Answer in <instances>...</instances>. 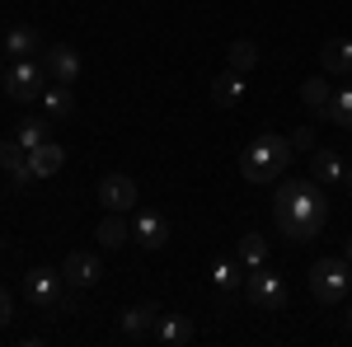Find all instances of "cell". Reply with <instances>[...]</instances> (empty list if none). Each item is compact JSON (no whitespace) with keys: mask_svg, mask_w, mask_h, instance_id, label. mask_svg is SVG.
<instances>
[{"mask_svg":"<svg viewBox=\"0 0 352 347\" xmlns=\"http://www.w3.org/2000/svg\"><path fill=\"white\" fill-rule=\"evenodd\" d=\"M272 221L292 244L315 240L329 221V202H324L320 179H282L277 197H272Z\"/></svg>","mask_w":352,"mask_h":347,"instance_id":"6da1fadb","label":"cell"},{"mask_svg":"<svg viewBox=\"0 0 352 347\" xmlns=\"http://www.w3.org/2000/svg\"><path fill=\"white\" fill-rule=\"evenodd\" d=\"M292 155H296V146H292V136L282 132H258L249 146H244L240 155V174L249 179V183H277L282 174H287V164H292Z\"/></svg>","mask_w":352,"mask_h":347,"instance_id":"7a4b0ae2","label":"cell"},{"mask_svg":"<svg viewBox=\"0 0 352 347\" xmlns=\"http://www.w3.org/2000/svg\"><path fill=\"white\" fill-rule=\"evenodd\" d=\"M352 291V263L348 258H315L310 267V295L320 305H338Z\"/></svg>","mask_w":352,"mask_h":347,"instance_id":"3957f363","label":"cell"},{"mask_svg":"<svg viewBox=\"0 0 352 347\" xmlns=\"http://www.w3.org/2000/svg\"><path fill=\"white\" fill-rule=\"evenodd\" d=\"M0 85H5V94H10L14 104H33V99H43V89H47V66L33 61V56H14Z\"/></svg>","mask_w":352,"mask_h":347,"instance_id":"277c9868","label":"cell"},{"mask_svg":"<svg viewBox=\"0 0 352 347\" xmlns=\"http://www.w3.org/2000/svg\"><path fill=\"white\" fill-rule=\"evenodd\" d=\"M244 295H249V305H258V310H282V305H287V282H282L277 272H268V267H249Z\"/></svg>","mask_w":352,"mask_h":347,"instance_id":"5b68a950","label":"cell"},{"mask_svg":"<svg viewBox=\"0 0 352 347\" xmlns=\"http://www.w3.org/2000/svg\"><path fill=\"white\" fill-rule=\"evenodd\" d=\"M61 291H66V277L52 272V267H33V272L24 277V295H28L33 310H56Z\"/></svg>","mask_w":352,"mask_h":347,"instance_id":"8992f818","label":"cell"},{"mask_svg":"<svg viewBox=\"0 0 352 347\" xmlns=\"http://www.w3.org/2000/svg\"><path fill=\"white\" fill-rule=\"evenodd\" d=\"M61 277H66V287H71V291H89V287L104 277V263H99V254H89V249H76V254H66V263H61Z\"/></svg>","mask_w":352,"mask_h":347,"instance_id":"52a82bcc","label":"cell"},{"mask_svg":"<svg viewBox=\"0 0 352 347\" xmlns=\"http://www.w3.org/2000/svg\"><path fill=\"white\" fill-rule=\"evenodd\" d=\"M43 66H47V76L56 85H76L80 80V52L71 47V43H52V47H43Z\"/></svg>","mask_w":352,"mask_h":347,"instance_id":"ba28073f","label":"cell"},{"mask_svg":"<svg viewBox=\"0 0 352 347\" xmlns=\"http://www.w3.org/2000/svg\"><path fill=\"white\" fill-rule=\"evenodd\" d=\"M99 202H104V212H136V183L127 174H104L99 179Z\"/></svg>","mask_w":352,"mask_h":347,"instance_id":"9c48e42d","label":"cell"},{"mask_svg":"<svg viewBox=\"0 0 352 347\" xmlns=\"http://www.w3.org/2000/svg\"><path fill=\"white\" fill-rule=\"evenodd\" d=\"M0 169H5V179L14 188H28L38 174H33V164H28V150L10 136V141H0Z\"/></svg>","mask_w":352,"mask_h":347,"instance_id":"30bf717a","label":"cell"},{"mask_svg":"<svg viewBox=\"0 0 352 347\" xmlns=\"http://www.w3.org/2000/svg\"><path fill=\"white\" fill-rule=\"evenodd\" d=\"M132 240L141 244V249H164L169 244V225H164V216L160 212H136L132 216Z\"/></svg>","mask_w":352,"mask_h":347,"instance_id":"8fae6325","label":"cell"},{"mask_svg":"<svg viewBox=\"0 0 352 347\" xmlns=\"http://www.w3.org/2000/svg\"><path fill=\"white\" fill-rule=\"evenodd\" d=\"M192 333H197V328H192L188 315H160V320H155V328H151V338H155V343H164V347H188Z\"/></svg>","mask_w":352,"mask_h":347,"instance_id":"7c38bea8","label":"cell"},{"mask_svg":"<svg viewBox=\"0 0 352 347\" xmlns=\"http://www.w3.org/2000/svg\"><path fill=\"white\" fill-rule=\"evenodd\" d=\"M320 61L329 76H352V38H329L320 47Z\"/></svg>","mask_w":352,"mask_h":347,"instance_id":"4fadbf2b","label":"cell"},{"mask_svg":"<svg viewBox=\"0 0 352 347\" xmlns=\"http://www.w3.org/2000/svg\"><path fill=\"white\" fill-rule=\"evenodd\" d=\"M155 320H160V310H155L151 300H141L132 310H122V333H127V338H151Z\"/></svg>","mask_w":352,"mask_h":347,"instance_id":"5bb4252c","label":"cell"},{"mask_svg":"<svg viewBox=\"0 0 352 347\" xmlns=\"http://www.w3.org/2000/svg\"><path fill=\"white\" fill-rule=\"evenodd\" d=\"M240 99H244V76L226 66L217 80H212V104H217V108H235Z\"/></svg>","mask_w":352,"mask_h":347,"instance_id":"9a60e30c","label":"cell"},{"mask_svg":"<svg viewBox=\"0 0 352 347\" xmlns=\"http://www.w3.org/2000/svg\"><path fill=\"white\" fill-rule=\"evenodd\" d=\"M5 52H10V61H14V56L43 52V33H38L33 24H14L10 33H5Z\"/></svg>","mask_w":352,"mask_h":347,"instance_id":"2e32d148","label":"cell"},{"mask_svg":"<svg viewBox=\"0 0 352 347\" xmlns=\"http://www.w3.org/2000/svg\"><path fill=\"white\" fill-rule=\"evenodd\" d=\"M94 240L104 244V249H122V244L132 240V225H127V212H109L104 221H99Z\"/></svg>","mask_w":352,"mask_h":347,"instance_id":"e0dca14e","label":"cell"},{"mask_svg":"<svg viewBox=\"0 0 352 347\" xmlns=\"http://www.w3.org/2000/svg\"><path fill=\"white\" fill-rule=\"evenodd\" d=\"M310 179H320V183H343V174H348V164L338 150H310Z\"/></svg>","mask_w":352,"mask_h":347,"instance_id":"ac0fdd59","label":"cell"},{"mask_svg":"<svg viewBox=\"0 0 352 347\" xmlns=\"http://www.w3.org/2000/svg\"><path fill=\"white\" fill-rule=\"evenodd\" d=\"M28 164H33V174H38V179H52L56 169L66 164V150H61L56 141H43V146H33V150H28Z\"/></svg>","mask_w":352,"mask_h":347,"instance_id":"d6986e66","label":"cell"},{"mask_svg":"<svg viewBox=\"0 0 352 347\" xmlns=\"http://www.w3.org/2000/svg\"><path fill=\"white\" fill-rule=\"evenodd\" d=\"M324 117L333 122V127H343V132H352V85H343V89H333V99H329Z\"/></svg>","mask_w":352,"mask_h":347,"instance_id":"ffe728a7","label":"cell"},{"mask_svg":"<svg viewBox=\"0 0 352 347\" xmlns=\"http://www.w3.org/2000/svg\"><path fill=\"white\" fill-rule=\"evenodd\" d=\"M43 108H47V117H71V113H76V94H71V85L43 89Z\"/></svg>","mask_w":352,"mask_h":347,"instance_id":"44dd1931","label":"cell"},{"mask_svg":"<svg viewBox=\"0 0 352 347\" xmlns=\"http://www.w3.org/2000/svg\"><path fill=\"white\" fill-rule=\"evenodd\" d=\"M240 282H244V272H240V258H221L217 267H212V287L217 291H240Z\"/></svg>","mask_w":352,"mask_h":347,"instance_id":"7402d4cb","label":"cell"},{"mask_svg":"<svg viewBox=\"0 0 352 347\" xmlns=\"http://www.w3.org/2000/svg\"><path fill=\"white\" fill-rule=\"evenodd\" d=\"M14 141H19L24 150L43 146V141H52V132H47V117H24V122L14 127Z\"/></svg>","mask_w":352,"mask_h":347,"instance_id":"603a6c76","label":"cell"},{"mask_svg":"<svg viewBox=\"0 0 352 347\" xmlns=\"http://www.w3.org/2000/svg\"><path fill=\"white\" fill-rule=\"evenodd\" d=\"M226 61H230V71H249V66H258V43H249V38H235L230 43V52H226Z\"/></svg>","mask_w":352,"mask_h":347,"instance_id":"cb8c5ba5","label":"cell"},{"mask_svg":"<svg viewBox=\"0 0 352 347\" xmlns=\"http://www.w3.org/2000/svg\"><path fill=\"white\" fill-rule=\"evenodd\" d=\"M329 99H333L329 80H315V76H310V80L300 85V104L310 108V113H324V108H329Z\"/></svg>","mask_w":352,"mask_h":347,"instance_id":"d4e9b609","label":"cell"},{"mask_svg":"<svg viewBox=\"0 0 352 347\" xmlns=\"http://www.w3.org/2000/svg\"><path fill=\"white\" fill-rule=\"evenodd\" d=\"M235 258H240V267H263L268 263V240H263V235H244Z\"/></svg>","mask_w":352,"mask_h":347,"instance_id":"484cf974","label":"cell"},{"mask_svg":"<svg viewBox=\"0 0 352 347\" xmlns=\"http://www.w3.org/2000/svg\"><path fill=\"white\" fill-rule=\"evenodd\" d=\"M292 146H296V150H315V132H310V127H296V132H292Z\"/></svg>","mask_w":352,"mask_h":347,"instance_id":"4316f807","label":"cell"},{"mask_svg":"<svg viewBox=\"0 0 352 347\" xmlns=\"http://www.w3.org/2000/svg\"><path fill=\"white\" fill-rule=\"evenodd\" d=\"M10 320H14V300H10V291L0 287V328H5Z\"/></svg>","mask_w":352,"mask_h":347,"instance_id":"83f0119b","label":"cell"},{"mask_svg":"<svg viewBox=\"0 0 352 347\" xmlns=\"http://www.w3.org/2000/svg\"><path fill=\"white\" fill-rule=\"evenodd\" d=\"M343 258H348V263H352V235H348V249H343Z\"/></svg>","mask_w":352,"mask_h":347,"instance_id":"f1b7e54d","label":"cell"},{"mask_svg":"<svg viewBox=\"0 0 352 347\" xmlns=\"http://www.w3.org/2000/svg\"><path fill=\"white\" fill-rule=\"evenodd\" d=\"M343 183H348V192H352V169H348V174H343Z\"/></svg>","mask_w":352,"mask_h":347,"instance_id":"f546056e","label":"cell"},{"mask_svg":"<svg viewBox=\"0 0 352 347\" xmlns=\"http://www.w3.org/2000/svg\"><path fill=\"white\" fill-rule=\"evenodd\" d=\"M5 71H10V66H5V61H0V80H5Z\"/></svg>","mask_w":352,"mask_h":347,"instance_id":"4dcf8cb0","label":"cell"},{"mask_svg":"<svg viewBox=\"0 0 352 347\" xmlns=\"http://www.w3.org/2000/svg\"><path fill=\"white\" fill-rule=\"evenodd\" d=\"M348 333H352V310H348Z\"/></svg>","mask_w":352,"mask_h":347,"instance_id":"1f68e13d","label":"cell"},{"mask_svg":"<svg viewBox=\"0 0 352 347\" xmlns=\"http://www.w3.org/2000/svg\"><path fill=\"white\" fill-rule=\"evenodd\" d=\"M0 254H5V240H0Z\"/></svg>","mask_w":352,"mask_h":347,"instance_id":"d6a6232c","label":"cell"}]
</instances>
